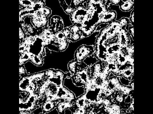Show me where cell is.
Wrapping results in <instances>:
<instances>
[{"label":"cell","mask_w":153,"mask_h":114,"mask_svg":"<svg viewBox=\"0 0 153 114\" xmlns=\"http://www.w3.org/2000/svg\"><path fill=\"white\" fill-rule=\"evenodd\" d=\"M86 1H72L70 6L74 10L78 8L80 5L83 4Z\"/></svg>","instance_id":"19"},{"label":"cell","mask_w":153,"mask_h":114,"mask_svg":"<svg viewBox=\"0 0 153 114\" xmlns=\"http://www.w3.org/2000/svg\"><path fill=\"white\" fill-rule=\"evenodd\" d=\"M89 15L88 7L82 4L71 12L70 15V20L73 24L78 26L80 28L88 22Z\"/></svg>","instance_id":"1"},{"label":"cell","mask_w":153,"mask_h":114,"mask_svg":"<svg viewBox=\"0 0 153 114\" xmlns=\"http://www.w3.org/2000/svg\"><path fill=\"white\" fill-rule=\"evenodd\" d=\"M51 24L50 28L55 33L61 31L64 29L63 21L59 16H53L51 19Z\"/></svg>","instance_id":"9"},{"label":"cell","mask_w":153,"mask_h":114,"mask_svg":"<svg viewBox=\"0 0 153 114\" xmlns=\"http://www.w3.org/2000/svg\"><path fill=\"white\" fill-rule=\"evenodd\" d=\"M130 20V24L132 26H133L134 22V9L132 10L131 13L130 17L129 18Z\"/></svg>","instance_id":"25"},{"label":"cell","mask_w":153,"mask_h":114,"mask_svg":"<svg viewBox=\"0 0 153 114\" xmlns=\"http://www.w3.org/2000/svg\"><path fill=\"white\" fill-rule=\"evenodd\" d=\"M25 35H24V33H23L22 30L21 29V28H20V39L21 41L23 40L24 39V38H25Z\"/></svg>","instance_id":"27"},{"label":"cell","mask_w":153,"mask_h":114,"mask_svg":"<svg viewBox=\"0 0 153 114\" xmlns=\"http://www.w3.org/2000/svg\"><path fill=\"white\" fill-rule=\"evenodd\" d=\"M120 9L124 12H129L133 9L134 1L132 0H123L119 5Z\"/></svg>","instance_id":"13"},{"label":"cell","mask_w":153,"mask_h":114,"mask_svg":"<svg viewBox=\"0 0 153 114\" xmlns=\"http://www.w3.org/2000/svg\"><path fill=\"white\" fill-rule=\"evenodd\" d=\"M74 103L64 100L62 99H59V102H57L56 109L59 114H64L66 109H70L73 106Z\"/></svg>","instance_id":"11"},{"label":"cell","mask_w":153,"mask_h":114,"mask_svg":"<svg viewBox=\"0 0 153 114\" xmlns=\"http://www.w3.org/2000/svg\"><path fill=\"white\" fill-rule=\"evenodd\" d=\"M38 12L43 15L48 17L50 16L51 13V9L45 7H42L38 10Z\"/></svg>","instance_id":"18"},{"label":"cell","mask_w":153,"mask_h":114,"mask_svg":"<svg viewBox=\"0 0 153 114\" xmlns=\"http://www.w3.org/2000/svg\"><path fill=\"white\" fill-rule=\"evenodd\" d=\"M68 69L72 75L75 74L83 69L88 68L83 62H79L75 60L69 62L68 65Z\"/></svg>","instance_id":"5"},{"label":"cell","mask_w":153,"mask_h":114,"mask_svg":"<svg viewBox=\"0 0 153 114\" xmlns=\"http://www.w3.org/2000/svg\"><path fill=\"white\" fill-rule=\"evenodd\" d=\"M67 74L59 69H55L53 77L48 80L51 83L54 84L57 86L63 85L64 79L66 77Z\"/></svg>","instance_id":"7"},{"label":"cell","mask_w":153,"mask_h":114,"mask_svg":"<svg viewBox=\"0 0 153 114\" xmlns=\"http://www.w3.org/2000/svg\"><path fill=\"white\" fill-rule=\"evenodd\" d=\"M84 37L83 35L80 32L71 33L69 40L71 42H75L83 39Z\"/></svg>","instance_id":"15"},{"label":"cell","mask_w":153,"mask_h":114,"mask_svg":"<svg viewBox=\"0 0 153 114\" xmlns=\"http://www.w3.org/2000/svg\"><path fill=\"white\" fill-rule=\"evenodd\" d=\"M128 31L129 34L130 35L133 41L134 39V27L133 26L130 24L128 25Z\"/></svg>","instance_id":"24"},{"label":"cell","mask_w":153,"mask_h":114,"mask_svg":"<svg viewBox=\"0 0 153 114\" xmlns=\"http://www.w3.org/2000/svg\"><path fill=\"white\" fill-rule=\"evenodd\" d=\"M103 61H100L93 65L90 69V78H96L103 72L105 67L103 66Z\"/></svg>","instance_id":"8"},{"label":"cell","mask_w":153,"mask_h":114,"mask_svg":"<svg viewBox=\"0 0 153 114\" xmlns=\"http://www.w3.org/2000/svg\"><path fill=\"white\" fill-rule=\"evenodd\" d=\"M69 28L71 33L80 32V28L77 25L73 24L70 26Z\"/></svg>","instance_id":"21"},{"label":"cell","mask_w":153,"mask_h":114,"mask_svg":"<svg viewBox=\"0 0 153 114\" xmlns=\"http://www.w3.org/2000/svg\"><path fill=\"white\" fill-rule=\"evenodd\" d=\"M24 29H25L26 31L29 35L31 36H34L35 35V33H36L35 31L36 29L35 27L30 24H27L25 27H24Z\"/></svg>","instance_id":"17"},{"label":"cell","mask_w":153,"mask_h":114,"mask_svg":"<svg viewBox=\"0 0 153 114\" xmlns=\"http://www.w3.org/2000/svg\"><path fill=\"white\" fill-rule=\"evenodd\" d=\"M117 14L115 11L107 10L100 17L99 24L103 23H111L115 21Z\"/></svg>","instance_id":"6"},{"label":"cell","mask_w":153,"mask_h":114,"mask_svg":"<svg viewBox=\"0 0 153 114\" xmlns=\"http://www.w3.org/2000/svg\"><path fill=\"white\" fill-rule=\"evenodd\" d=\"M31 21L32 25L36 29L44 28L48 24V17L43 15L38 12L33 16Z\"/></svg>","instance_id":"3"},{"label":"cell","mask_w":153,"mask_h":114,"mask_svg":"<svg viewBox=\"0 0 153 114\" xmlns=\"http://www.w3.org/2000/svg\"><path fill=\"white\" fill-rule=\"evenodd\" d=\"M57 99L74 103L76 99L75 94L63 85L59 87Z\"/></svg>","instance_id":"4"},{"label":"cell","mask_w":153,"mask_h":114,"mask_svg":"<svg viewBox=\"0 0 153 114\" xmlns=\"http://www.w3.org/2000/svg\"><path fill=\"white\" fill-rule=\"evenodd\" d=\"M119 78L120 81L122 84L127 86H130L131 80L122 77V76H119Z\"/></svg>","instance_id":"20"},{"label":"cell","mask_w":153,"mask_h":114,"mask_svg":"<svg viewBox=\"0 0 153 114\" xmlns=\"http://www.w3.org/2000/svg\"><path fill=\"white\" fill-rule=\"evenodd\" d=\"M122 1H109V2L110 4H112L115 5H119L120 4Z\"/></svg>","instance_id":"26"},{"label":"cell","mask_w":153,"mask_h":114,"mask_svg":"<svg viewBox=\"0 0 153 114\" xmlns=\"http://www.w3.org/2000/svg\"><path fill=\"white\" fill-rule=\"evenodd\" d=\"M29 61L37 66H42L44 63V60L41 56L33 55Z\"/></svg>","instance_id":"14"},{"label":"cell","mask_w":153,"mask_h":114,"mask_svg":"<svg viewBox=\"0 0 153 114\" xmlns=\"http://www.w3.org/2000/svg\"><path fill=\"white\" fill-rule=\"evenodd\" d=\"M94 52V46L82 45L79 46L75 52V60L79 62H83L87 57L92 55Z\"/></svg>","instance_id":"2"},{"label":"cell","mask_w":153,"mask_h":114,"mask_svg":"<svg viewBox=\"0 0 153 114\" xmlns=\"http://www.w3.org/2000/svg\"><path fill=\"white\" fill-rule=\"evenodd\" d=\"M59 3L61 7L64 10L65 12L68 14H69L71 13V12L73 10L70 6H69L67 4L65 1L64 0H59Z\"/></svg>","instance_id":"16"},{"label":"cell","mask_w":153,"mask_h":114,"mask_svg":"<svg viewBox=\"0 0 153 114\" xmlns=\"http://www.w3.org/2000/svg\"><path fill=\"white\" fill-rule=\"evenodd\" d=\"M58 102L59 99L55 100H48L43 102L41 106L43 113H49L54 110L56 108L57 104Z\"/></svg>","instance_id":"10"},{"label":"cell","mask_w":153,"mask_h":114,"mask_svg":"<svg viewBox=\"0 0 153 114\" xmlns=\"http://www.w3.org/2000/svg\"><path fill=\"white\" fill-rule=\"evenodd\" d=\"M63 34L67 39H69L71 35V32L70 30L69 27L65 28L62 31Z\"/></svg>","instance_id":"23"},{"label":"cell","mask_w":153,"mask_h":114,"mask_svg":"<svg viewBox=\"0 0 153 114\" xmlns=\"http://www.w3.org/2000/svg\"><path fill=\"white\" fill-rule=\"evenodd\" d=\"M104 110L109 114H121L122 109L120 104L112 102L108 107L104 109Z\"/></svg>","instance_id":"12"},{"label":"cell","mask_w":153,"mask_h":114,"mask_svg":"<svg viewBox=\"0 0 153 114\" xmlns=\"http://www.w3.org/2000/svg\"><path fill=\"white\" fill-rule=\"evenodd\" d=\"M19 73H20V75L22 77H25L27 75L26 69L23 64L20 65L19 67Z\"/></svg>","instance_id":"22"}]
</instances>
